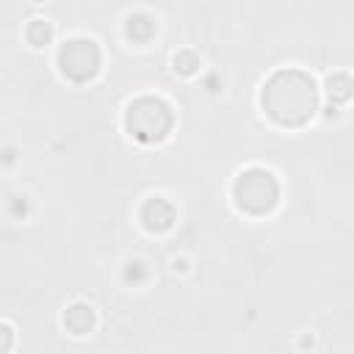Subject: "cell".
Listing matches in <instances>:
<instances>
[{
  "instance_id": "obj_1",
  "label": "cell",
  "mask_w": 354,
  "mask_h": 354,
  "mask_svg": "<svg viewBox=\"0 0 354 354\" xmlns=\"http://www.w3.org/2000/svg\"><path fill=\"white\" fill-rule=\"evenodd\" d=\"M263 111L282 127H299L318 111L315 80L301 69H279L263 86Z\"/></svg>"
},
{
  "instance_id": "obj_2",
  "label": "cell",
  "mask_w": 354,
  "mask_h": 354,
  "mask_svg": "<svg viewBox=\"0 0 354 354\" xmlns=\"http://www.w3.org/2000/svg\"><path fill=\"white\" fill-rule=\"evenodd\" d=\"M174 124L171 105L160 97H138L124 111V127L138 144H160Z\"/></svg>"
},
{
  "instance_id": "obj_3",
  "label": "cell",
  "mask_w": 354,
  "mask_h": 354,
  "mask_svg": "<svg viewBox=\"0 0 354 354\" xmlns=\"http://www.w3.org/2000/svg\"><path fill=\"white\" fill-rule=\"evenodd\" d=\"M232 196H235V205L243 213L263 216V213L277 207V202H279V183H277V177L268 169L252 166V169L238 174V180L232 185Z\"/></svg>"
},
{
  "instance_id": "obj_4",
  "label": "cell",
  "mask_w": 354,
  "mask_h": 354,
  "mask_svg": "<svg viewBox=\"0 0 354 354\" xmlns=\"http://www.w3.org/2000/svg\"><path fill=\"white\" fill-rule=\"evenodd\" d=\"M100 64H102V55H100V47L94 39H86V36H75L69 41H64V47L58 50V66H61V75L72 83H86L91 80L97 72H100Z\"/></svg>"
},
{
  "instance_id": "obj_5",
  "label": "cell",
  "mask_w": 354,
  "mask_h": 354,
  "mask_svg": "<svg viewBox=\"0 0 354 354\" xmlns=\"http://www.w3.org/2000/svg\"><path fill=\"white\" fill-rule=\"evenodd\" d=\"M138 216H141V221H144V227L149 232H166L177 221V210H174V205L166 196H149L141 205V213Z\"/></svg>"
},
{
  "instance_id": "obj_6",
  "label": "cell",
  "mask_w": 354,
  "mask_h": 354,
  "mask_svg": "<svg viewBox=\"0 0 354 354\" xmlns=\"http://www.w3.org/2000/svg\"><path fill=\"white\" fill-rule=\"evenodd\" d=\"M94 310H91V304H86V301H75V304H69L66 307V313H64V326L72 332V335H88L91 329H94Z\"/></svg>"
},
{
  "instance_id": "obj_7",
  "label": "cell",
  "mask_w": 354,
  "mask_h": 354,
  "mask_svg": "<svg viewBox=\"0 0 354 354\" xmlns=\"http://www.w3.org/2000/svg\"><path fill=\"white\" fill-rule=\"evenodd\" d=\"M124 33H127L130 41L147 44V41L155 36V19H152L149 14H144V11H136V14H130L127 22H124Z\"/></svg>"
},
{
  "instance_id": "obj_8",
  "label": "cell",
  "mask_w": 354,
  "mask_h": 354,
  "mask_svg": "<svg viewBox=\"0 0 354 354\" xmlns=\"http://www.w3.org/2000/svg\"><path fill=\"white\" fill-rule=\"evenodd\" d=\"M326 97L329 102H348L354 97V80L346 72H335L326 77Z\"/></svg>"
},
{
  "instance_id": "obj_9",
  "label": "cell",
  "mask_w": 354,
  "mask_h": 354,
  "mask_svg": "<svg viewBox=\"0 0 354 354\" xmlns=\"http://www.w3.org/2000/svg\"><path fill=\"white\" fill-rule=\"evenodd\" d=\"M25 36H28V41H30L33 47H41V44H47V41L53 39V25L44 22V19H33V22H28Z\"/></svg>"
},
{
  "instance_id": "obj_10",
  "label": "cell",
  "mask_w": 354,
  "mask_h": 354,
  "mask_svg": "<svg viewBox=\"0 0 354 354\" xmlns=\"http://www.w3.org/2000/svg\"><path fill=\"white\" fill-rule=\"evenodd\" d=\"M147 277H149V268H147V263L144 260H130L127 266H124V271H122V279L127 282V285H141V282H147Z\"/></svg>"
},
{
  "instance_id": "obj_11",
  "label": "cell",
  "mask_w": 354,
  "mask_h": 354,
  "mask_svg": "<svg viewBox=\"0 0 354 354\" xmlns=\"http://www.w3.org/2000/svg\"><path fill=\"white\" fill-rule=\"evenodd\" d=\"M174 69H177L180 75H194V72L199 69V55H196L194 50H180V53L174 55Z\"/></svg>"
},
{
  "instance_id": "obj_12",
  "label": "cell",
  "mask_w": 354,
  "mask_h": 354,
  "mask_svg": "<svg viewBox=\"0 0 354 354\" xmlns=\"http://www.w3.org/2000/svg\"><path fill=\"white\" fill-rule=\"evenodd\" d=\"M8 213H11L14 218H25V216L30 213V199H28L25 194H11V196H8Z\"/></svg>"
},
{
  "instance_id": "obj_13",
  "label": "cell",
  "mask_w": 354,
  "mask_h": 354,
  "mask_svg": "<svg viewBox=\"0 0 354 354\" xmlns=\"http://www.w3.org/2000/svg\"><path fill=\"white\" fill-rule=\"evenodd\" d=\"M3 332H6V343H3V351H8V348H11V326H3Z\"/></svg>"
}]
</instances>
